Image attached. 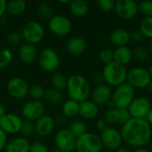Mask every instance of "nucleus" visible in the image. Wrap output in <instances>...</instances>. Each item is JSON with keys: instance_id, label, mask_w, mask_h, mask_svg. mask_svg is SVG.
<instances>
[{"instance_id": "nucleus-1", "label": "nucleus", "mask_w": 152, "mask_h": 152, "mask_svg": "<svg viewBox=\"0 0 152 152\" xmlns=\"http://www.w3.org/2000/svg\"><path fill=\"white\" fill-rule=\"evenodd\" d=\"M120 133L123 142L135 149L143 148L151 139V125L142 118H131L122 126Z\"/></svg>"}, {"instance_id": "nucleus-2", "label": "nucleus", "mask_w": 152, "mask_h": 152, "mask_svg": "<svg viewBox=\"0 0 152 152\" xmlns=\"http://www.w3.org/2000/svg\"><path fill=\"white\" fill-rule=\"evenodd\" d=\"M66 90L69 99L79 103L88 100L91 94L89 82L84 76L79 74H74L68 77Z\"/></svg>"}, {"instance_id": "nucleus-3", "label": "nucleus", "mask_w": 152, "mask_h": 152, "mask_svg": "<svg viewBox=\"0 0 152 152\" xmlns=\"http://www.w3.org/2000/svg\"><path fill=\"white\" fill-rule=\"evenodd\" d=\"M102 74L106 85L110 87H118V86L126 82L127 69L125 66L113 61L111 63L104 65Z\"/></svg>"}, {"instance_id": "nucleus-4", "label": "nucleus", "mask_w": 152, "mask_h": 152, "mask_svg": "<svg viewBox=\"0 0 152 152\" xmlns=\"http://www.w3.org/2000/svg\"><path fill=\"white\" fill-rule=\"evenodd\" d=\"M135 98V90L126 82L115 88L111 101L117 109H128Z\"/></svg>"}, {"instance_id": "nucleus-5", "label": "nucleus", "mask_w": 152, "mask_h": 152, "mask_svg": "<svg viewBox=\"0 0 152 152\" xmlns=\"http://www.w3.org/2000/svg\"><path fill=\"white\" fill-rule=\"evenodd\" d=\"M151 77L149 70L142 67H134L127 70L126 83L133 88L143 89L148 87Z\"/></svg>"}, {"instance_id": "nucleus-6", "label": "nucleus", "mask_w": 152, "mask_h": 152, "mask_svg": "<svg viewBox=\"0 0 152 152\" xmlns=\"http://www.w3.org/2000/svg\"><path fill=\"white\" fill-rule=\"evenodd\" d=\"M102 147L100 136L94 133L86 132L77 138L76 150L77 152H101Z\"/></svg>"}, {"instance_id": "nucleus-7", "label": "nucleus", "mask_w": 152, "mask_h": 152, "mask_svg": "<svg viewBox=\"0 0 152 152\" xmlns=\"http://www.w3.org/2000/svg\"><path fill=\"white\" fill-rule=\"evenodd\" d=\"M38 64L40 68L45 72H56L60 67V57L55 50L53 48H45L43 49L37 57Z\"/></svg>"}, {"instance_id": "nucleus-8", "label": "nucleus", "mask_w": 152, "mask_h": 152, "mask_svg": "<svg viewBox=\"0 0 152 152\" xmlns=\"http://www.w3.org/2000/svg\"><path fill=\"white\" fill-rule=\"evenodd\" d=\"M23 39L30 45L39 43L45 36V29L43 26L35 20L28 21L22 28L21 31Z\"/></svg>"}, {"instance_id": "nucleus-9", "label": "nucleus", "mask_w": 152, "mask_h": 152, "mask_svg": "<svg viewBox=\"0 0 152 152\" xmlns=\"http://www.w3.org/2000/svg\"><path fill=\"white\" fill-rule=\"evenodd\" d=\"M54 143L57 150L61 151L72 152L76 150L77 138L69 131V129H61L54 136Z\"/></svg>"}, {"instance_id": "nucleus-10", "label": "nucleus", "mask_w": 152, "mask_h": 152, "mask_svg": "<svg viewBox=\"0 0 152 152\" xmlns=\"http://www.w3.org/2000/svg\"><path fill=\"white\" fill-rule=\"evenodd\" d=\"M151 102L148 98L144 96H139L134 99L127 110L132 118L145 119L147 114L151 110Z\"/></svg>"}, {"instance_id": "nucleus-11", "label": "nucleus", "mask_w": 152, "mask_h": 152, "mask_svg": "<svg viewBox=\"0 0 152 152\" xmlns=\"http://www.w3.org/2000/svg\"><path fill=\"white\" fill-rule=\"evenodd\" d=\"M48 28L53 34L62 37L70 33L72 23L66 16L53 15L48 21Z\"/></svg>"}, {"instance_id": "nucleus-12", "label": "nucleus", "mask_w": 152, "mask_h": 152, "mask_svg": "<svg viewBox=\"0 0 152 152\" xmlns=\"http://www.w3.org/2000/svg\"><path fill=\"white\" fill-rule=\"evenodd\" d=\"M100 139L103 147L112 151H117L118 149H119L123 142L120 131L110 126H109L106 130L101 132Z\"/></svg>"}, {"instance_id": "nucleus-13", "label": "nucleus", "mask_w": 152, "mask_h": 152, "mask_svg": "<svg viewBox=\"0 0 152 152\" xmlns=\"http://www.w3.org/2000/svg\"><path fill=\"white\" fill-rule=\"evenodd\" d=\"M114 11L116 14L123 20H131L139 12L138 4L134 0L116 1Z\"/></svg>"}, {"instance_id": "nucleus-14", "label": "nucleus", "mask_w": 152, "mask_h": 152, "mask_svg": "<svg viewBox=\"0 0 152 152\" xmlns=\"http://www.w3.org/2000/svg\"><path fill=\"white\" fill-rule=\"evenodd\" d=\"M22 116L26 120L37 121L45 113V104L41 101H28L22 107Z\"/></svg>"}, {"instance_id": "nucleus-15", "label": "nucleus", "mask_w": 152, "mask_h": 152, "mask_svg": "<svg viewBox=\"0 0 152 152\" xmlns=\"http://www.w3.org/2000/svg\"><path fill=\"white\" fill-rule=\"evenodd\" d=\"M6 89L10 96L14 99H23L28 94L29 87L27 82L19 77H14L11 78L6 86Z\"/></svg>"}, {"instance_id": "nucleus-16", "label": "nucleus", "mask_w": 152, "mask_h": 152, "mask_svg": "<svg viewBox=\"0 0 152 152\" xmlns=\"http://www.w3.org/2000/svg\"><path fill=\"white\" fill-rule=\"evenodd\" d=\"M23 120L21 118L12 113H6L0 118V128L7 134H14L20 132Z\"/></svg>"}, {"instance_id": "nucleus-17", "label": "nucleus", "mask_w": 152, "mask_h": 152, "mask_svg": "<svg viewBox=\"0 0 152 152\" xmlns=\"http://www.w3.org/2000/svg\"><path fill=\"white\" fill-rule=\"evenodd\" d=\"M131 115L127 109H110L105 112L104 120L110 126L113 125H125L131 119Z\"/></svg>"}, {"instance_id": "nucleus-18", "label": "nucleus", "mask_w": 152, "mask_h": 152, "mask_svg": "<svg viewBox=\"0 0 152 152\" xmlns=\"http://www.w3.org/2000/svg\"><path fill=\"white\" fill-rule=\"evenodd\" d=\"M113 91L111 87L106 84L97 86L92 93V101L98 106H106V104L111 101Z\"/></svg>"}, {"instance_id": "nucleus-19", "label": "nucleus", "mask_w": 152, "mask_h": 152, "mask_svg": "<svg viewBox=\"0 0 152 152\" xmlns=\"http://www.w3.org/2000/svg\"><path fill=\"white\" fill-rule=\"evenodd\" d=\"M55 126L54 119L47 115L43 116L35 123V132L41 136H47L50 134Z\"/></svg>"}, {"instance_id": "nucleus-20", "label": "nucleus", "mask_w": 152, "mask_h": 152, "mask_svg": "<svg viewBox=\"0 0 152 152\" xmlns=\"http://www.w3.org/2000/svg\"><path fill=\"white\" fill-rule=\"evenodd\" d=\"M110 40L116 47L127 46L131 41L130 32L125 28H118L113 29L110 34Z\"/></svg>"}, {"instance_id": "nucleus-21", "label": "nucleus", "mask_w": 152, "mask_h": 152, "mask_svg": "<svg viewBox=\"0 0 152 152\" xmlns=\"http://www.w3.org/2000/svg\"><path fill=\"white\" fill-rule=\"evenodd\" d=\"M87 48V41L82 37H74L69 38L66 44V49L72 55L83 53Z\"/></svg>"}, {"instance_id": "nucleus-22", "label": "nucleus", "mask_w": 152, "mask_h": 152, "mask_svg": "<svg viewBox=\"0 0 152 152\" xmlns=\"http://www.w3.org/2000/svg\"><path fill=\"white\" fill-rule=\"evenodd\" d=\"M99 113V107L93 102L86 100L79 103V116L84 119H94Z\"/></svg>"}, {"instance_id": "nucleus-23", "label": "nucleus", "mask_w": 152, "mask_h": 152, "mask_svg": "<svg viewBox=\"0 0 152 152\" xmlns=\"http://www.w3.org/2000/svg\"><path fill=\"white\" fill-rule=\"evenodd\" d=\"M30 143L24 137H16L7 142L5 152H29Z\"/></svg>"}, {"instance_id": "nucleus-24", "label": "nucleus", "mask_w": 152, "mask_h": 152, "mask_svg": "<svg viewBox=\"0 0 152 152\" xmlns=\"http://www.w3.org/2000/svg\"><path fill=\"white\" fill-rule=\"evenodd\" d=\"M18 55H19V58L23 62L31 63L36 60L37 53L33 45L25 43V44H21V45H20L19 51H18Z\"/></svg>"}, {"instance_id": "nucleus-25", "label": "nucleus", "mask_w": 152, "mask_h": 152, "mask_svg": "<svg viewBox=\"0 0 152 152\" xmlns=\"http://www.w3.org/2000/svg\"><path fill=\"white\" fill-rule=\"evenodd\" d=\"M114 61L126 67L131 62L133 57V51L128 46L117 47L114 51Z\"/></svg>"}, {"instance_id": "nucleus-26", "label": "nucleus", "mask_w": 152, "mask_h": 152, "mask_svg": "<svg viewBox=\"0 0 152 152\" xmlns=\"http://www.w3.org/2000/svg\"><path fill=\"white\" fill-rule=\"evenodd\" d=\"M69 5L70 12L77 18H83L88 13L89 5L84 0H72Z\"/></svg>"}, {"instance_id": "nucleus-27", "label": "nucleus", "mask_w": 152, "mask_h": 152, "mask_svg": "<svg viewBox=\"0 0 152 152\" xmlns=\"http://www.w3.org/2000/svg\"><path fill=\"white\" fill-rule=\"evenodd\" d=\"M61 113L66 118H73L79 115V102L71 99L67 100L61 108Z\"/></svg>"}, {"instance_id": "nucleus-28", "label": "nucleus", "mask_w": 152, "mask_h": 152, "mask_svg": "<svg viewBox=\"0 0 152 152\" xmlns=\"http://www.w3.org/2000/svg\"><path fill=\"white\" fill-rule=\"evenodd\" d=\"M27 4L24 0H12L7 3L6 12L12 16H19L26 10Z\"/></svg>"}, {"instance_id": "nucleus-29", "label": "nucleus", "mask_w": 152, "mask_h": 152, "mask_svg": "<svg viewBox=\"0 0 152 152\" xmlns=\"http://www.w3.org/2000/svg\"><path fill=\"white\" fill-rule=\"evenodd\" d=\"M67 80H68V78L64 76V74H62L61 72H59V71L54 72L51 78V82H52L53 88L60 92L63 89H66Z\"/></svg>"}, {"instance_id": "nucleus-30", "label": "nucleus", "mask_w": 152, "mask_h": 152, "mask_svg": "<svg viewBox=\"0 0 152 152\" xmlns=\"http://www.w3.org/2000/svg\"><path fill=\"white\" fill-rule=\"evenodd\" d=\"M69 131L76 138H78L79 136L83 135L84 134H86L87 132V126L86 125L85 122H83L81 120H75L69 125Z\"/></svg>"}, {"instance_id": "nucleus-31", "label": "nucleus", "mask_w": 152, "mask_h": 152, "mask_svg": "<svg viewBox=\"0 0 152 152\" xmlns=\"http://www.w3.org/2000/svg\"><path fill=\"white\" fill-rule=\"evenodd\" d=\"M139 29L143 34L145 38L152 39V17L143 18L140 23Z\"/></svg>"}, {"instance_id": "nucleus-32", "label": "nucleus", "mask_w": 152, "mask_h": 152, "mask_svg": "<svg viewBox=\"0 0 152 152\" xmlns=\"http://www.w3.org/2000/svg\"><path fill=\"white\" fill-rule=\"evenodd\" d=\"M45 98L51 104H58L62 101V94L60 91L54 88H51L45 91Z\"/></svg>"}, {"instance_id": "nucleus-33", "label": "nucleus", "mask_w": 152, "mask_h": 152, "mask_svg": "<svg viewBox=\"0 0 152 152\" xmlns=\"http://www.w3.org/2000/svg\"><path fill=\"white\" fill-rule=\"evenodd\" d=\"M28 95L33 101H40L43 98H45V90L40 85H34L31 87H29Z\"/></svg>"}, {"instance_id": "nucleus-34", "label": "nucleus", "mask_w": 152, "mask_h": 152, "mask_svg": "<svg viewBox=\"0 0 152 152\" xmlns=\"http://www.w3.org/2000/svg\"><path fill=\"white\" fill-rule=\"evenodd\" d=\"M12 61V53L7 48L0 50V69L7 68Z\"/></svg>"}, {"instance_id": "nucleus-35", "label": "nucleus", "mask_w": 152, "mask_h": 152, "mask_svg": "<svg viewBox=\"0 0 152 152\" xmlns=\"http://www.w3.org/2000/svg\"><path fill=\"white\" fill-rule=\"evenodd\" d=\"M37 12L40 17L50 20L53 16V9L51 4L47 3H40L37 5Z\"/></svg>"}, {"instance_id": "nucleus-36", "label": "nucleus", "mask_w": 152, "mask_h": 152, "mask_svg": "<svg viewBox=\"0 0 152 152\" xmlns=\"http://www.w3.org/2000/svg\"><path fill=\"white\" fill-rule=\"evenodd\" d=\"M99 58L104 65H107L114 61V53L110 48H102L99 53Z\"/></svg>"}, {"instance_id": "nucleus-37", "label": "nucleus", "mask_w": 152, "mask_h": 152, "mask_svg": "<svg viewBox=\"0 0 152 152\" xmlns=\"http://www.w3.org/2000/svg\"><path fill=\"white\" fill-rule=\"evenodd\" d=\"M150 56V52L148 49H146L143 46H137L133 50V57L135 58L137 61H146Z\"/></svg>"}, {"instance_id": "nucleus-38", "label": "nucleus", "mask_w": 152, "mask_h": 152, "mask_svg": "<svg viewBox=\"0 0 152 152\" xmlns=\"http://www.w3.org/2000/svg\"><path fill=\"white\" fill-rule=\"evenodd\" d=\"M20 133L22 134L24 138L33 135V134L35 133V124L32 121L24 119L22 122Z\"/></svg>"}, {"instance_id": "nucleus-39", "label": "nucleus", "mask_w": 152, "mask_h": 152, "mask_svg": "<svg viewBox=\"0 0 152 152\" xmlns=\"http://www.w3.org/2000/svg\"><path fill=\"white\" fill-rule=\"evenodd\" d=\"M139 12L146 17H152V1L151 0H145L141 2L138 4Z\"/></svg>"}, {"instance_id": "nucleus-40", "label": "nucleus", "mask_w": 152, "mask_h": 152, "mask_svg": "<svg viewBox=\"0 0 152 152\" xmlns=\"http://www.w3.org/2000/svg\"><path fill=\"white\" fill-rule=\"evenodd\" d=\"M6 40H7L8 44L12 45V46L21 45V42L23 40V37H22V34L20 32L13 31V32H11L7 36Z\"/></svg>"}, {"instance_id": "nucleus-41", "label": "nucleus", "mask_w": 152, "mask_h": 152, "mask_svg": "<svg viewBox=\"0 0 152 152\" xmlns=\"http://www.w3.org/2000/svg\"><path fill=\"white\" fill-rule=\"evenodd\" d=\"M97 4L102 11L111 12V11H114L116 1H113V0H98Z\"/></svg>"}, {"instance_id": "nucleus-42", "label": "nucleus", "mask_w": 152, "mask_h": 152, "mask_svg": "<svg viewBox=\"0 0 152 152\" xmlns=\"http://www.w3.org/2000/svg\"><path fill=\"white\" fill-rule=\"evenodd\" d=\"M29 152H50L48 148L43 144L42 142H33L32 144H30V148H29Z\"/></svg>"}, {"instance_id": "nucleus-43", "label": "nucleus", "mask_w": 152, "mask_h": 152, "mask_svg": "<svg viewBox=\"0 0 152 152\" xmlns=\"http://www.w3.org/2000/svg\"><path fill=\"white\" fill-rule=\"evenodd\" d=\"M130 35H131V40H133L135 43H141L145 39V37L143 36V34L141 32L140 29L134 30L132 33H130Z\"/></svg>"}, {"instance_id": "nucleus-44", "label": "nucleus", "mask_w": 152, "mask_h": 152, "mask_svg": "<svg viewBox=\"0 0 152 152\" xmlns=\"http://www.w3.org/2000/svg\"><path fill=\"white\" fill-rule=\"evenodd\" d=\"M7 144V134L0 128V151L5 149Z\"/></svg>"}, {"instance_id": "nucleus-45", "label": "nucleus", "mask_w": 152, "mask_h": 152, "mask_svg": "<svg viewBox=\"0 0 152 152\" xmlns=\"http://www.w3.org/2000/svg\"><path fill=\"white\" fill-rule=\"evenodd\" d=\"M93 79H94V82L97 86L105 84V83H104V79H103V76H102V74L100 73V72L95 73V74L93 76Z\"/></svg>"}, {"instance_id": "nucleus-46", "label": "nucleus", "mask_w": 152, "mask_h": 152, "mask_svg": "<svg viewBox=\"0 0 152 152\" xmlns=\"http://www.w3.org/2000/svg\"><path fill=\"white\" fill-rule=\"evenodd\" d=\"M96 127L98 128V130H100L101 132H102V131L106 130L109 127V125L107 124V122L103 118H102V119H99L96 122Z\"/></svg>"}, {"instance_id": "nucleus-47", "label": "nucleus", "mask_w": 152, "mask_h": 152, "mask_svg": "<svg viewBox=\"0 0 152 152\" xmlns=\"http://www.w3.org/2000/svg\"><path fill=\"white\" fill-rule=\"evenodd\" d=\"M7 2L5 0H0V18H2L6 12Z\"/></svg>"}, {"instance_id": "nucleus-48", "label": "nucleus", "mask_w": 152, "mask_h": 152, "mask_svg": "<svg viewBox=\"0 0 152 152\" xmlns=\"http://www.w3.org/2000/svg\"><path fill=\"white\" fill-rule=\"evenodd\" d=\"M66 118L63 116V115H61V116H58L55 119H54V122H55V124H57V125H60V126H62V125H64L65 123H66Z\"/></svg>"}, {"instance_id": "nucleus-49", "label": "nucleus", "mask_w": 152, "mask_h": 152, "mask_svg": "<svg viewBox=\"0 0 152 152\" xmlns=\"http://www.w3.org/2000/svg\"><path fill=\"white\" fill-rule=\"evenodd\" d=\"M145 120L151 126L152 125V108L151 110L149 111V113L147 114V116H146V118H145Z\"/></svg>"}, {"instance_id": "nucleus-50", "label": "nucleus", "mask_w": 152, "mask_h": 152, "mask_svg": "<svg viewBox=\"0 0 152 152\" xmlns=\"http://www.w3.org/2000/svg\"><path fill=\"white\" fill-rule=\"evenodd\" d=\"M5 114H6V113H5V109H4V105L0 103V118H1L3 116H4Z\"/></svg>"}, {"instance_id": "nucleus-51", "label": "nucleus", "mask_w": 152, "mask_h": 152, "mask_svg": "<svg viewBox=\"0 0 152 152\" xmlns=\"http://www.w3.org/2000/svg\"><path fill=\"white\" fill-rule=\"evenodd\" d=\"M133 152H151V151H149V150H147V149H145L144 147L143 148H138V149H135L134 151Z\"/></svg>"}, {"instance_id": "nucleus-52", "label": "nucleus", "mask_w": 152, "mask_h": 152, "mask_svg": "<svg viewBox=\"0 0 152 152\" xmlns=\"http://www.w3.org/2000/svg\"><path fill=\"white\" fill-rule=\"evenodd\" d=\"M115 152H132L130 151L128 149H125V148H119L117 151H115Z\"/></svg>"}, {"instance_id": "nucleus-53", "label": "nucleus", "mask_w": 152, "mask_h": 152, "mask_svg": "<svg viewBox=\"0 0 152 152\" xmlns=\"http://www.w3.org/2000/svg\"><path fill=\"white\" fill-rule=\"evenodd\" d=\"M148 89H149V91L151 92L152 94V79L151 80V82H150V84H149V86H148V87H147Z\"/></svg>"}, {"instance_id": "nucleus-54", "label": "nucleus", "mask_w": 152, "mask_h": 152, "mask_svg": "<svg viewBox=\"0 0 152 152\" xmlns=\"http://www.w3.org/2000/svg\"><path fill=\"white\" fill-rule=\"evenodd\" d=\"M148 70H149V73H150V75H151V79H152V62L151 63V65H150V67H149Z\"/></svg>"}, {"instance_id": "nucleus-55", "label": "nucleus", "mask_w": 152, "mask_h": 152, "mask_svg": "<svg viewBox=\"0 0 152 152\" xmlns=\"http://www.w3.org/2000/svg\"><path fill=\"white\" fill-rule=\"evenodd\" d=\"M149 52H150V53L152 55V39L151 41V43H150V49H149Z\"/></svg>"}, {"instance_id": "nucleus-56", "label": "nucleus", "mask_w": 152, "mask_h": 152, "mask_svg": "<svg viewBox=\"0 0 152 152\" xmlns=\"http://www.w3.org/2000/svg\"><path fill=\"white\" fill-rule=\"evenodd\" d=\"M50 152H62V151H59V150H57V149H56V150H53V151H51Z\"/></svg>"}, {"instance_id": "nucleus-57", "label": "nucleus", "mask_w": 152, "mask_h": 152, "mask_svg": "<svg viewBox=\"0 0 152 152\" xmlns=\"http://www.w3.org/2000/svg\"><path fill=\"white\" fill-rule=\"evenodd\" d=\"M151 104H152V102H151Z\"/></svg>"}]
</instances>
